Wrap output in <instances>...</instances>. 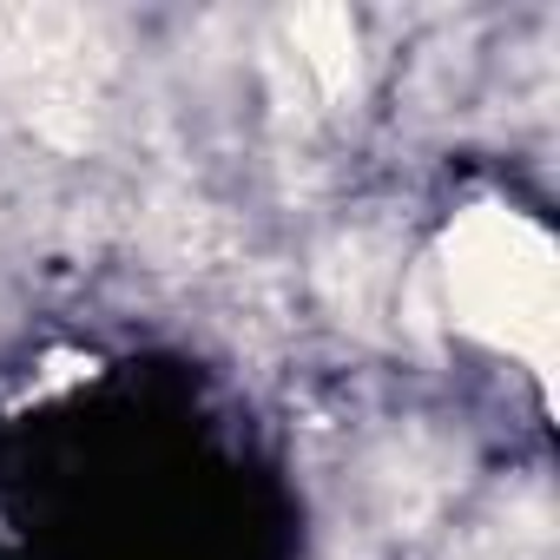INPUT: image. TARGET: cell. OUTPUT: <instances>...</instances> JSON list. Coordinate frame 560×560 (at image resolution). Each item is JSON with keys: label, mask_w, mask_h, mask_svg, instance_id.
I'll return each instance as SVG.
<instances>
[{"label": "cell", "mask_w": 560, "mask_h": 560, "mask_svg": "<svg viewBox=\"0 0 560 560\" xmlns=\"http://www.w3.org/2000/svg\"><path fill=\"white\" fill-rule=\"evenodd\" d=\"M448 298L455 317L521 357L553 343V244L514 211H468L448 237Z\"/></svg>", "instance_id": "6da1fadb"}, {"label": "cell", "mask_w": 560, "mask_h": 560, "mask_svg": "<svg viewBox=\"0 0 560 560\" xmlns=\"http://www.w3.org/2000/svg\"><path fill=\"white\" fill-rule=\"evenodd\" d=\"M291 40H298V54H304V67H311L324 100H350L357 93V27H350L343 8L291 14Z\"/></svg>", "instance_id": "7a4b0ae2"}, {"label": "cell", "mask_w": 560, "mask_h": 560, "mask_svg": "<svg viewBox=\"0 0 560 560\" xmlns=\"http://www.w3.org/2000/svg\"><path fill=\"white\" fill-rule=\"evenodd\" d=\"M383 277H389V264L370 250V237H343V244L330 250V264H324V284H330V298H337L350 317H370V311H376Z\"/></svg>", "instance_id": "3957f363"}, {"label": "cell", "mask_w": 560, "mask_h": 560, "mask_svg": "<svg viewBox=\"0 0 560 560\" xmlns=\"http://www.w3.org/2000/svg\"><path fill=\"white\" fill-rule=\"evenodd\" d=\"M224 244H231V224H224L218 211H205V205L165 211V250H172V257L205 264V257H211V250H224Z\"/></svg>", "instance_id": "277c9868"}]
</instances>
